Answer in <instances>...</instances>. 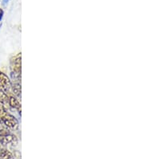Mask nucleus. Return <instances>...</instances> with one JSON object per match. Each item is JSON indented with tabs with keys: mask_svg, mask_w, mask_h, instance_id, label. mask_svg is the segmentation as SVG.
Returning <instances> with one entry per match:
<instances>
[{
	"mask_svg": "<svg viewBox=\"0 0 144 159\" xmlns=\"http://www.w3.org/2000/svg\"><path fill=\"white\" fill-rule=\"evenodd\" d=\"M9 105L11 107V108H13V109H15V110H17V112L19 113V115H21V104L19 103V101H18V99L16 97H15L14 96H10Z\"/></svg>",
	"mask_w": 144,
	"mask_h": 159,
	"instance_id": "obj_5",
	"label": "nucleus"
},
{
	"mask_svg": "<svg viewBox=\"0 0 144 159\" xmlns=\"http://www.w3.org/2000/svg\"><path fill=\"white\" fill-rule=\"evenodd\" d=\"M0 119L8 129L16 130L19 128V121H18V120L13 115L8 113L7 111H5L3 113H0Z\"/></svg>",
	"mask_w": 144,
	"mask_h": 159,
	"instance_id": "obj_1",
	"label": "nucleus"
},
{
	"mask_svg": "<svg viewBox=\"0 0 144 159\" xmlns=\"http://www.w3.org/2000/svg\"><path fill=\"white\" fill-rule=\"evenodd\" d=\"M0 159H15L14 155L8 149L0 145Z\"/></svg>",
	"mask_w": 144,
	"mask_h": 159,
	"instance_id": "obj_6",
	"label": "nucleus"
},
{
	"mask_svg": "<svg viewBox=\"0 0 144 159\" xmlns=\"http://www.w3.org/2000/svg\"><path fill=\"white\" fill-rule=\"evenodd\" d=\"M0 101L3 103L4 105H9V97L2 89H0Z\"/></svg>",
	"mask_w": 144,
	"mask_h": 159,
	"instance_id": "obj_8",
	"label": "nucleus"
},
{
	"mask_svg": "<svg viewBox=\"0 0 144 159\" xmlns=\"http://www.w3.org/2000/svg\"><path fill=\"white\" fill-rule=\"evenodd\" d=\"M21 53H19L13 57L11 60V72H16V73H21Z\"/></svg>",
	"mask_w": 144,
	"mask_h": 159,
	"instance_id": "obj_4",
	"label": "nucleus"
},
{
	"mask_svg": "<svg viewBox=\"0 0 144 159\" xmlns=\"http://www.w3.org/2000/svg\"><path fill=\"white\" fill-rule=\"evenodd\" d=\"M5 111H7L6 106L4 105L3 103H2L1 101H0V113H3V112H5Z\"/></svg>",
	"mask_w": 144,
	"mask_h": 159,
	"instance_id": "obj_9",
	"label": "nucleus"
},
{
	"mask_svg": "<svg viewBox=\"0 0 144 159\" xmlns=\"http://www.w3.org/2000/svg\"><path fill=\"white\" fill-rule=\"evenodd\" d=\"M17 144V138L11 132L0 133V145L1 146H7V145L16 146Z\"/></svg>",
	"mask_w": 144,
	"mask_h": 159,
	"instance_id": "obj_2",
	"label": "nucleus"
},
{
	"mask_svg": "<svg viewBox=\"0 0 144 159\" xmlns=\"http://www.w3.org/2000/svg\"><path fill=\"white\" fill-rule=\"evenodd\" d=\"M2 2H3L4 5H7V2H9V0H2Z\"/></svg>",
	"mask_w": 144,
	"mask_h": 159,
	"instance_id": "obj_11",
	"label": "nucleus"
},
{
	"mask_svg": "<svg viewBox=\"0 0 144 159\" xmlns=\"http://www.w3.org/2000/svg\"><path fill=\"white\" fill-rule=\"evenodd\" d=\"M2 17H3V11L0 8V21H2Z\"/></svg>",
	"mask_w": 144,
	"mask_h": 159,
	"instance_id": "obj_10",
	"label": "nucleus"
},
{
	"mask_svg": "<svg viewBox=\"0 0 144 159\" xmlns=\"http://www.w3.org/2000/svg\"><path fill=\"white\" fill-rule=\"evenodd\" d=\"M11 89L18 98H21V82H13Z\"/></svg>",
	"mask_w": 144,
	"mask_h": 159,
	"instance_id": "obj_7",
	"label": "nucleus"
},
{
	"mask_svg": "<svg viewBox=\"0 0 144 159\" xmlns=\"http://www.w3.org/2000/svg\"><path fill=\"white\" fill-rule=\"evenodd\" d=\"M11 79L4 72L0 71V89H2L7 93L11 89Z\"/></svg>",
	"mask_w": 144,
	"mask_h": 159,
	"instance_id": "obj_3",
	"label": "nucleus"
}]
</instances>
